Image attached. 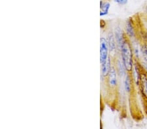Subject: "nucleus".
Listing matches in <instances>:
<instances>
[{
	"instance_id": "20e7f679",
	"label": "nucleus",
	"mask_w": 147,
	"mask_h": 129,
	"mask_svg": "<svg viewBox=\"0 0 147 129\" xmlns=\"http://www.w3.org/2000/svg\"><path fill=\"white\" fill-rule=\"evenodd\" d=\"M109 84L111 87H115L117 84L116 70L113 67L111 68L110 72H109Z\"/></svg>"
},
{
	"instance_id": "9d476101",
	"label": "nucleus",
	"mask_w": 147,
	"mask_h": 129,
	"mask_svg": "<svg viewBox=\"0 0 147 129\" xmlns=\"http://www.w3.org/2000/svg\"><path fill=\"white\" fill-rule=\"evenodd\" d=\"M109 7H110V4H109V3H103V6L101 7V9H102V11L100 13V16H102L107 15L109 12Z\"/></svg>"
},
{
	"instance_id": "6e6552de",
	"label": "nucleus",
	"mask_w": 147,
	"mask_h": 129,
	"mask_svg": "<svg viewBox=\"0 0 147 129\" xmlns=\"http://www.w3.org/2000/svg\"><path fill=\"white\" fill-rule=\"evenodd\" d=\"M108 46H109V48L111 50V51H113L114 50V49H115L116 44H115V42H114V37L113 34L112 33L109 34V35Z\"/></svg>"
},
{
	"instance_id": "4468645a",
	"label": "nucleus",
	"mask_w": 147,
	"mask_h": 129,
	"mask_svg": "<svg viewBox=\"0 0 147 129\" xmlns=\"http://www.w3.org/2000/svg\"><path fill=\"white\" fill-rule=\"evenodd\" d=\"M143 66H144V69L146 70V71L147 72V63H143Z\"/></svg>"
},
{
	"instance_id": "2eb2a0df",
	"label": "nucleus",
	"mask_w": 147,
	"mask_h": 129,
	"mask_svg": "<svg viewBox=\"0 0 147 129\" xmlns=\"http://www.w3.org/2000/svg\"><path fill=\"white\" fill-rule=\"evenodd\" d=\"M146 13H147V7H146Z\"/></svg>"
},
{
	"instance_id": "9b49d317",
	"label": "nucleus",
	"mask_w": 147,
	"mask_h": 129,
	"mask_svg": "<svg viewBox=\"0 0 147 129\" xmlns=\"http://www.w3.org/2000/svg\"><path fill=\"white\" fill-rule=\"evenodd\" d=\"M132 86H131V78L129 75H127L125 80V89L127 92L129 93L131 91Z\"/></svg>"
},
{
	"instance_id": "f257e3e1",
	"label": "nucleus",
	"mask_w": 147,
	"mask_h": 129,
	"mask_svg": "<svg viewBox=\"0 0 147 129\" xmlns=\"http://www.w3.org/2000/svg\"><path fill=\"white\" fill-rule=\"evenodd\" d=\"M124 67L128 71H132L134 68L132 50L129 42L124 41L120 48Z\"/></svg>"
},
{
	"instance_id": "423d86ee",
	"label": "nucleus",
	"mask_w": 147,
	"mask_h": 129,
	"mask_svg": "<svg viewBox=\"0 0 147 129\" xmlns=\"http://www.w3.org/2000/svg\"><path fill=\"white\" fill-rule=\"evenodd\" d=\"M116 42H117L118 44L120 46V48H121V47H122V44L124 43L123 41V34H122V32L121 31V29L120 28L118 27L116 29Z\"/></svg>"
},
{
	"instance_id": "0eeeda50",
	"label": "nucleus",
	"mask_w": 147,
	"mask_h": 129,
	"mask_svg": "<svg viewBox=\"0 0 147 129\" xmlns=\"http://www.w3.org/2000/svg\"><path fill=\"white\" fill-rule=\"evenodd\" d=\"M133 76H134V81L135 82V84L137 85H138L140 82V77H141V74H140L139 70L138 67H137V65H135L134 67L133 68Z\"/></svg>"
},
{
	"instance_id": "f03ea898",
	"label": "nucleus",
	"mask_w": 147,
	"mask_h": 129,
	"mask_svg": "<svg viewBox=\"0 0 147 129\" xmlns=\"http://www.w3.org/2000/svg\"><path fill=\"white\" fill-rule=\"evenodd\" d=\"M109 46L105 38L101 39V45H100V62L101 65L107 61L108 59Z\"/></svg>"
},
{
	"instance_id": "f8f14e48",
	"label": "nucleus",
	"mask_w": 147,
	"mask_h": 129,
	"mask_svg": "<svg viewBox=\"0 0 147 129\" xmlns=\"http://www.w3.org/2000/svg\"><path fill=\"white\" fill-rule=\"evenodd\" d=\"M142 53H143V56L145 60L146 63H147V46L144 45L142 47Z\"/></svg>"
},
{
	"instance_id": "7ed1b4c3",
	"label": "nucleus",
	"mask_w": 147,
	"mask_h": 129,
	"mask_svg": "<svg viewBox=\"0 0 147 129\" xmlns=\"http://www.w3.org/2000/svg\"><path fill=\"white\" fill-rule=\"evenodd\" d=\"M140 85H141V91L143 95L147 98V74H141L140 77Z\"/></svg>"
},
{
	"instance_id": "39448f33",
	"label": "nucleus",
	"mask_w": 147,
	"mask_h": 129,
	"mask_svg": "<svg viewBox=\"0 0 147 129\" xmlns=\"http://www.w3.org/2000/svg\"><path fill=\"white\" fill-rule=\"evenodd\" d=\"M110 65H111L110 64V59H109V57H108L107 61L102 65V68H101L102 74L104 76H107L108 74L109 73V72H110V70H111Z\"/></svg>"
},
{
	"instance_id": "ddd939ff",
	"label": "nucleus",
	"mask_w": 147,
	"mask_h": 129,
	"mask_svg": "<svg viewBox=\"0 0 147 129\" xmlns=\"http://www.w3.org/2000/svg\"><path fill=\"white\" fill-rule=\"evenodd\" d=\"M116 3H117L120 5H125L127 3L128 0H114Z\"/></svg>"
},
{
	"instance_id": "1a4fd4ad",
	"label": "nucleus",
	"mask_w": 147,
	"mask_h": 129,
	"mask_svg": "<svg viewBox=\"0 0 147 129\" xmlns=\"http://www.w3.org/2000/svg\"><path fill=\"white\" fill-rule=\"evenodd\" d=\"M126 30L127 34L129 35L130 37H134V27H133L132 23L130 21L126 23Z\"/></svg>"
}]
</instances>
